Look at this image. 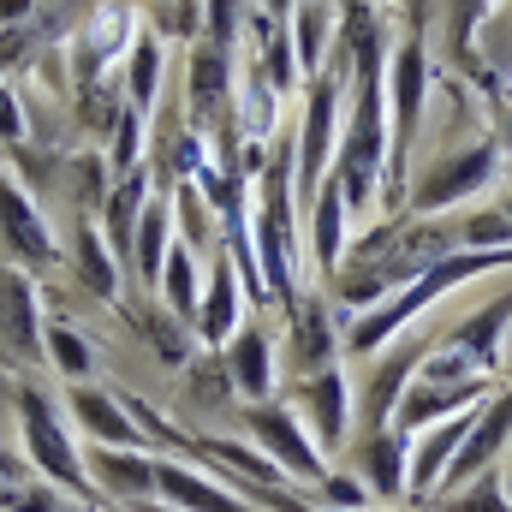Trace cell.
<instances>
[{"label":"cell","mask_w":512,"mask_h":512,"mask_svg":"<svg viewBox=\"0 0 512 512\" xmlns=\"http://www.w3.org/2000/svg\"><path fill=\"white\" fill-rule=\"evenodd\" d=\"M423 90H429V48L423 36L387 48V167H382V209H399L411 191V143L423 126Z\"/></svg>","instance_id":"obj_1"},{"label":"cell","mask_w":512,"mask_h":512,"mask_svg":"<svg viewBox=\"0 0 512 512\" xmlns=\"http://www.w3.org/2000/svg\"><path fill=\"white\" fill-rule=\"evenodd\" d=\"M340 96H346V60L340 48L328 54V66L316 78H304V120L292 137V197L298 209L316 197V185L334 167V143H340Z\"/></svg>","instance_id":"obj_2"},{"label":"cell","mask_w":512,"mask_h":512,"mask_svg":"<svg viewBox=\"0 0 512 512\" xmlns=\"http://www.w3.org/2000/svg\"><path fill=\"white\" fill-rule=\"evenodd\" d=\"M495 173H501V143H495V137H483V143H471V149H459V155H441V161H429V173L405 191L399 215H441V209H453L459 197L483 191Z\"/></svg>","instance_id":"obj_3"},{"label":"cell","mask_w":512,"mask_h":512,"mask_svg":"<svg viewBox=\"0 0 512 512\" xmlns=\"http://www.w3.org/2000/svg\"><path fill=\"white\" fill-rule=\"evenodd\" d=\"M18 423H24L30 465H36L48 483H60V489H84V483H90V471H84V459H78V447H72V435H66L54 399H48L42 387H30V382L18 387Z\"/></svg>","instance_id":"obj_4"},{"label":"cell","mask_w":512,"mask_h":512,"mask_svg":"<svg viewBox=\"0 0 512 512\" xmlns=\"http://www.w3.org/2000/svg\"><path fill=\"white\" fill-rule=\"evenodd\" d=\"M0 364L36 370L42 364V298L30 268L0 256Z\"/></svg>","instance_id":"obj_5"},{"label":"cell","mask_w":512,"mask_h":512,"mask_svg":"<svg viewBox=\"0 0 512 512\" xmlns=\"http://www.w3.org/2000/svg\"><path fill=\"white\" fill-rule=\"evenodd\" d=\"M423 358H429V334H393V346L382 352V364L364 376V399H358L364 435L382 429V423H393V411H399V399H405V387H411V376H417Z\"/></svg>","instance_id":"obj_6"},{"label":"cell","mask_w":512,"mask_h":512,"mask_svg":"<svg viewBox=\"0 0 512 512\" xmlns=\"http://www.w3.org/2000/svg\"><path fill=\"white\" fill-rule=\"evenodd\" d=\"M0 251L18 268H54L60 262V245H54L36 197L18 179H6V173H0Z\"/></svg>","instance_id":"obj_7"},{"label":"cell","mask_w":512,"mask_h":512,"mask_svg":"<svg viewBox=\"0 0 512 512\" xmlns=\"http://www.w3.org/2000/svg\"><path fill=\"white\" fill-rule=\"evenodd\" d=\"M185 108H191L197 131H227V114H233V48L197 36L191 66H185Z\"/></svg>","instance_id":"obj_8"},{"label":"cell","mask_w":512,"mask_h":512,"mask_svg":"<svg viewBox=\"0 0 512 512\" xmlns=\"http://www.w3.org/2000/svg\"><path fill=\"white\" fill-rule=\"evenodd\" d=\"M245 423H251V435L268 447V459H274L286 477H298V483H322V477H328L322 447L298 429V417H292L286 405H251Z\"/></svg>","instance_id":"obj_9"},{"label":"cell","mask_w":512,"mask_h":512,"mask_svg":"<svg viewBox=\"0 0 512 512\" xmlns=\"http://www.w3.org/2000/svg\"><path fill=\"white\" fill-rule=\"evenodd\" d=\"M512 441V387L507 393H495L483 411H477V423H471V435H465V447L447 459V471H441V489L447 495H459L477 471H489L495 459H501V447Z\"/></svg>","instance_id":"obj_10"},{"label":"cell","mask_w":512,"mask_h":512,"mask_svg":"<svg viewBox=\"0 0 512 512\" xmlns=\"http://www.w3.org/2000/svg\"><path fill=\"white\" fill-rule=\"evenodd\" d=\"M131 36H137V12H131V6H102V12L84 24V36L72 42V72H78L84 84H102V72H108L114 60H126Z\"/></svg>","instance_id":"obj_11"},{"label":"cell","mask_w":512,"mask_h":512,"mask_svg":"<svg viewBox=\"0 0 512 512\" xmlns=\"http://www.w3.org/2000/svg\"><path fill=\"white\" fill-rule=\"evenodd\" d=\"M298 411L310 417L316 447L334 453V447L346 441V423H352V387H346V376H340L334 364L316 370V376H298Z\"/></svg>","instance_id":"obj_12"},{"label":"cell","mask_w":512,"mask_h":512,"mask_svg":"<svg viewBox=\"0 0 512 512\" xmlns=\"http://www.w3.org/2000/svg\"><path fill=\"white\" fill-rule=\"evenodd\" d=\"M66 411L78 417V429L96 447H143V435H137V423H131L120 393H102L90 382H66Z\"/></svg>","instance_id":"obj_13"},{"label":"cell","mask_w":512,"mask_h":512,"mask_svg":"<svg viewBox=\"0 0 512 512\" xmlns=\"http://www.w3.org/2000/svg\"><path fill=\"white\" fill-rule=\"evenodd\" d=\"M489 393V376H465V382H417L405 387V399H399V411H393V429H429L435 417H453V411H465L471 399H483Z\"/></svg>","instance_id":"obj_14"},{"label":"cell","mask_w":512,"mask_h":512,"mask_svg":"<svg viewBox=\"0 0 512 512\" xmlns=\"http://www.w3.org/2000/svg\"><path fill=\"white\" fill-rule=\"evenodd\" d=\"M286 316H292L286 352L298 358V376L328 370V364H334V316H328V298H292Z\"/></svg>","instance_id":"obj_15"},{"label":"cell","mask_w":512,"mask_h":512,"mask_svg":"<svg viewBox=\"0 0 512 512\" xmlns=\"http://www.w3.org/2000/svg\"><path fill=\"white\" fill-rule=\"evenodd\" d=\"M358 483L376 495V501H393L399 489H405V429H370V435H358Z\"/></svg>","instance_id":"obj_16"},{"label":"cell","mask_w":512,"mask_h":512,"mask_svg":"<svg viewBox=\"0 0 512 512\" xmlns=\"http://www.w3.org/2000/svg\"><path fill=\"white\" fill-rule=\"evenodd\" d=\"M84 471L102 495H120V501H149L155 495V459H143V447H96Z\"/></svg>","instance_id":"obj_17"},{"label":"cell","mask_w":512,"mask_h":512,"mask_svg":"<svg viewBox=\"0 0 512 512\" xmlns=\"http://www.w3.org/2000/svg\"><path fill=\"white\" fill-rule=\"evenodd\" d=\"M507 322H512V292L507 298H489L477 316H465V322L453 328V352H459L471 370L495 376V370H501V334H507Z\"/></svg>","instance_id":"obj_18"},{"label":"cell","mask_w":512,"mask_h":512,"mask_svg":"<svg viewBox=\"0 0 512 512\" xmlns=\"http://www.w3.org/2000/svg\"><path fill=\"white\" fill-rule=\"evenodd\" d=\"M334 36H340V24H334V6H328V0H298V6H292V18H286V42H292V60H298L304 78H316V72L328 66Z\"/></svg>","instance_id":"obj_19"},{"label":"cell","mask_w":512,"mask_h":512,"mask_svg":"<svg viewBox=\"0 0 512 512\" xmlns=\"http://www.w3.org/2000/svg\"><path fill=\"white\" fill-rule=\"evenodd\" d=\"M191 328H197L203 346H227L233 328H239V268H233L227 251L209 268V286H203V304H197V322Z\"/></svg>","instance_id":"obj_20"},{"label":"cell","mask_w":512,"mask_h":512,"mask_svg":"<svg viewBox=\"0 0 512 512\" xmlns=\"http://www.w3.org/2000/svg\"><path fill=\"white\" fill-rule=\"evenodd\" d=\"M221 358H227V376H233V387L245 399H268V387H274V346H268V334L256 322L233 328V340H227Z\"/></svg>","instance_id":"obj_21"},{"label":"cell","mask_w":512,"mask_h":512,"mask_svg":"<svg viewBox=\"0 0 512 512\" xmlns=\"http://www.w3.org/2000/svg\"><path fill=\"white\" fill-rule=\"evenodd\" d=\"M310 209V245H316V274L322 280H334V268L346 262V197H340V185L334 179H322L316 185V197L304 203Z\"/></svg>","instance_id":"obj_22"},{"label":"cell","mask_w":512,"mask_h":512,"mask_svg":"<svg viewBox=\"0 0 512 512\" xmlns=\"http://www.w3.org/2000/svg\"><path fill=\"white\" fill-rule=\"evenodd\" d=\"M471 423H477V405H465V411L441 417V429H429V435H423V447H417V459H411V495H429V489L441 483V471H447V459L465 447Z\"/></svg>","instance_id":"obj_23"},{"label":"cell","mask_w":512,"mask_h":512,"mask_svg":"<svg viewBox=\"0 0 512 512\" xmlns=\"http://www.w3.org/2000/svg\"><path fill=\"white\" fill-rule=\"evenodd\" d=\"M167 227H173V203H167V197H149L143 215H137V233H131V274H137L143 286H161Z\"/></svg>","instance_id":"obj_24"},{"label":"cell","mask_w":512,"mask_h":512,"mask_svg":"<svg viewBox=\"0 0 512 512\" xmlns=\"http://www.w3.org/2000/svg\"><path fill=\"white\" fill-rule=\"evenodd\" d=\"M155 489L173 501V512H251L239 495H227V489H215V483L179 471V465H155Z\"/></svg>","instance_id":"obj_25"},{"label":"cell","mask_w":512,"mask_h":512,"mask_svg":"<svg viewBox=\"0 0 512 512\" xmlns=\"http://www.w3.org/2000/svg\"><path fill=\"white\" fill-rule=\"evenodd\" d=\"M161 292H167V310H173L179 322H197L203 274H197V251H191V245H167V262H161Z\"/></svg>","instance_id":"obj_26"},{"label":"cell","mask_w":512,"mask_h":512,"mask_svg":"<svg viewBox=\"0 0 512 512\" xmlns=\"http://www.w3.org/2000/svg\"><path fill=\"white\" fill-rule=\"evenodd\" d=\"M42 364H48L60 382H90V370H96V352H90V340H84L78 328H66V322H48V328H42Z\"/></svg>","instance_id":"obj_27"},{"label":"cell","mask_w":512,"mask_h":512,"mask_svg":"<svg viewBox=\"0 0 512 512\" xmlns=\"http://www.w3.org/2000/svg\"><path fill=\"white\" fill-rule=\"evenodd\" d=\"M155 90H161V36H131L126 48V102L137 114L155 108Z\"/></svg>","instance_id":"obj_28"},{"label":"cell","mask_w":512,"mask_h":512,"mask_svg":"<svg viewBox=\"0 0 512 512\" xmlns=\"http://www.w3.org/2000/svg\"><path fill=\"white\" fill-rule=\"evenodd\" d=\"M72 256H78V280H84V286H90L96 298H114L120 262H114V251H108L102 227H84V233H78V245H72Z\"/></svg>","instance_id":"obj_29"},{"label":"cell","mask_w":512,"mask_h":512,"mask_svg":"<svg viewBox=\"0 0 512 512\" xmlns=\"http://www.w3.org/2000/svg\"><path fill=\"white\" fill-rule=\"evenodd\" d=\"M185 393L197 399V405H215V399H233L239 387L227 376V358L221 352H197L191 364H185Z\"/></svg>","instance_id":"obj_30"},{"label":"cell","mask_w":512,"mask_h":512,"mask_svg":"<svg viewBox=\"0 0 512 512\" xmlns=\"http://www.w3.org/2000/svg\"><path fill=\"white\" fill-rule=\"evenodd\" d=\"M143 340L155 346V358L161 364H173V370H185L191 364V340H185V328L173 322V310L161 304V310H143Z\"/></svg>","instance_id":"obj_31"},{"label":"cell","mask_w":512,"mask_h":512,"mask_svg":"<svg viewBox=\"0 0 512 512\" xmlns=\"http://www.w3.org/2000/svg\"><path fill=\"white\" fill-rule=\"evenodd\" d=\"M173 203H179V227H185V245L191 251H209V203H203V185L197 179H179V191H173Z\"/></svg>","instance_id":"obj_32"},{"label":"cell","mask_w":512,"mask_h":512,"mask_svg":"<svg viewBox=\"0 0 512 512\" xmlns=\"http://www.w3.org/2000/svg\"><path fill=\"white\" fill-rule=\"evenodd\" d=\"M155 6V36L197 42L203 36V0H149Z\"/></svg>","instance_id":"obj_33"},{"label":"cell","mask_w":512,"mask_h":512,"mask_svg":"<svg viewBox=\"0 0 512 512\" xmlns=\"http://www.w3.org/2000/svg\"><path fill=\"white\" fill-rule=\"evenodd\" d=\"M483 12H489V0H447V48H453V60L459 54H471V42H477V30H483Z\"/></svg>","instance_id":"obj_34"},{"label":"cell","mask_w":512,"mask_h":512,"mask_svg":"<svg viewBox=\"0 0 512 512\" xmlns=\"http://www.w3.org/2000/svg\"><path fill=\"white\" fill-rule=\"evenodd\" d=\"M459 245L465 251H507L512 215H471V221H459Z\"/></svg>","instance_id":"obj_35"},{"label":"cell","mask_w":512,"mask_h":512,"mask_svg":"<svg viewBox=\"0 0 512 512\" xmlns=\"http://www.w3.org/2000/svg\"><path fill=\"white\" fill-rule=\"evenodd\" d=\"M441 512H507L501 471H495V465H489V471H477V477H471V489H465V495H453Z\"/></svg>","instance_id":"obj_36"},{"label":"cell","mask_w":512,"mask_h":512,"mask_svg":"<svg viewBox=\"0 0 512 512\" xmlns=\"http://www.w3.org/2000/svg\"><path fill=\"white\" fill-rule=\"evenodd\" d=\"M316 489H322V495H316V501H322V512H364V501H370L358 477H322Z\"/></svg>","instance_id":"obj_37"},{"label":"cell","mask_w":512,"mask_h":512,"mask_svg":"<svg viewBox=\"0 0 512 512\" xmlns=\"http://www.w3.org/2000/svg\"><path fill=\"white\" fill-rule=\"evenodd\" d=\"M0 143H24V108L6 84H0Z\"/></svg>","instance_id":"obj_38"},{"label":"cell","mask_w":512,"mask_h":512,"mask_svg":"<svg viewBox=\"0 0 512 512\" xmlns=\"http://www.w3.org/2000/svg\"><path fill=\"white\" fill-rule=\"evenodd\" d=\"M18 18H30V0H0V30H12Z\"/></svg>","instance_id":"obj_39"},{"label":"cell","mask_w":512,"mask_h":512,"mask_svg":"<svg viewBox=\"0 0 512 512\" xmlns=\"http://www.w3.org/2000/svg\"><path fill=\"white\" fill-rule=\"evenodd\" d=\"M495 143H501V155L512 161V102L501 108V120H495Z\"/></svg>","instance_id":"obj_40"},{"label":"cell","mask_w":512,"mask_h":512,"mask_svg":"<svg viewBox=\"0 0 512 512\" xmlns=\"http://www.w3.org/2000/svg\"><path fill=\"white\" fill-rule=\"evenodd\" d=\"M292 6H298V0H262V18H274V24H286V18H292Z\"/></svg>","instance_id":"obj_41"},{"label":"cell","mask_w":512,"mask_h":512,"mask_svg":"<svg viewBox=\"0 0 512 512\" xmlns=\"http://www.w3.org/2000/svg\"><path fill=\"white\" fill-rule=\"evenodd\" d=\"M328 6H340V0H328Z\"/></svg>","instance_id":"obj_42"},{"label":"cell","mask_w":512,"mask_h":512,"mask_svg":"<svg viewBox=\"0 0 512 512\" xmlns=\"http://www.w3.org/2000/svg\"><path fill=\"white\" fill-rule=\"evenodd\" d=\"M507 215H512V203H507Z\"/></svg>","instance_id":"obj_43"}]
</instances>
